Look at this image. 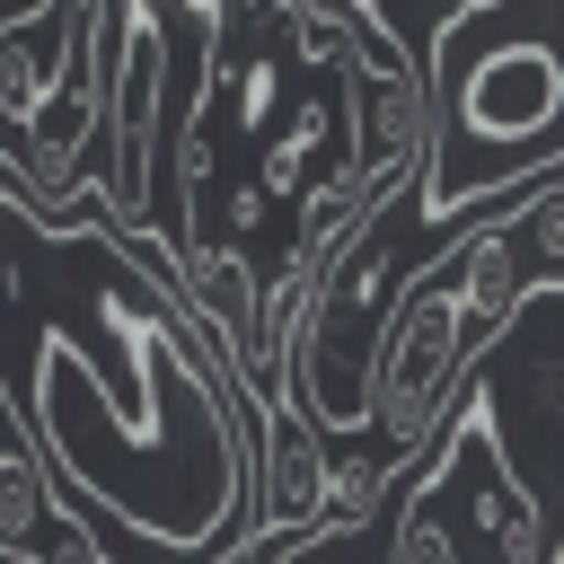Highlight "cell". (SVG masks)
<instances>
[{
	"label": "cell",
	"instance_id": "3",
	"mask_svg": "<svg viewBox=\"0 0 564 564\" xmlns=\"http://www.w3.org/2000/svg\"><path fill=\"white\" fill-rule=\"evenodd\" d=\"M62 520V494H53V467H44V449H35V432L26 423H9L0 432V555H35V538Z\"/></svg>",
	"mask_w": 564,
	"mask_h": 564
},
{
	"label": "cell",
	"instance_id": "2",
	"mask_svg": "<svg viewBox=\"0 0 564 564\" xmlns=\"http://www.w3.org/2000/svg\"><path fill=\"white\" fill-rule=\"evenodd\" d=\"M555 106H564V53L546 35H520V44H494L467 88H458V141H494V150H529V167H555ZM458 141H432L423 159L458 150Z\"/></svg>",
	"mask_w": 564,
	"mask_h": 564
},
{
	"label": "cell",
	"instance_id": "6",
	"mask_svg": "<svg viewBox=\"0 0 564 564\" xmlns=\"http://www.w3.org/2000/svg\"><path fill=\"white\" fill-rule=\"evenodd\" d=\"M0 300H9V264H0Z\"/></svg>",
	"mask_w": 564,
	"mask_h": 564
},
{
	"label": "cell",
	"instance_id": "1",
	"mask_svg": "<svg viewBox=\"0 0 564 564\" xmlns=\"http://www.w3.org/2000/svg\"><path fill=\"white\" fill-rule=\"evenodd\" d=\"M564 167L529 176L520 203H502L494 220H476L441 264H423L388 308H379V344H370V423L388 441V467L423 458V441L441 432V414L458 405L467 370L494 352V335L511 326L520 300H555L564 282Z\"/></svg>",
	"mask_w": 564,
	"mask_h": 564
},
{
	"label": "cell",
	"instance_id": "4",
	"mask_svg": "<svg viewBox=\"0 0 564 564\" xmlns=\"http://www.w3.org/2000/svg\"><path fill=\"white\" fill-rule=\"evenodd\" d=\"M370 529H308L282 564H370V546H361Z\"/></svg>",
	"mask_w": 564,
	"mask_h": 564
},
{
	"label": "cell",
	"instance_id": "5",
	"mask_svg": "<svg viewBox=\"0 0 564 564\" xmlns=\"http://www.w3.org/2000/svg\"><path fill=\"white\" fill-rule=\"evenodd\" d=\"M9 423H18V397H0V432H9Z\"/></svg>",
	"mask_w": 564,
	"mask_h": 564
}]
</instances>
